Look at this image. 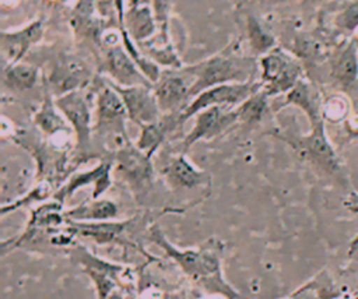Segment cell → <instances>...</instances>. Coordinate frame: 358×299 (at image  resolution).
I'll return each mask as SVG.
<instances>
[{
	"label": "cell",
	"mask_w": 358,
	"mask_h": 299,
	"mask_svg": "<svg viewBox=\"0 0 358 299\" xmlns=\"http://www.w3.org/2000/svg\"><path fill=\"white\" fill-rule=\"evenodd\" d=\"M43 35L41 21H34L17 31H4L1 34V54L6 64L20 63L32 45L38 43Z\"/></svg>",
	"instance_id": "obj_17"
},
{
	"label": "cell",
	"mask_w": 358,
	"mask_h": 299,
	"mask_svg": "<svg viewBox=\"0 0 358 299\" xmlns=\"http://www.w3.org/2000/svg\"><path fill=\"white\" fill-rule=\"evenodd\" d=\"M138 49L143 54H145L150 60H152L158 66H164L169 70H178L182 68V61L173 49L169 38L162 36L158 34V36H152L151 39L137 43Z\"/></svg>",
	"instance_id": "obj_24"
},
{
	"label": "cell",
	"mask_w": 358,
	"mask_h": 299,
	"mask_svg": "<svg viewBox=\"0 0 358 299\" xmlns=\"http://www.w3.org/2000/svg\"><path fill=\"white\" fill-rule=\"evenodd\" d=\"M161 175L166 184L173 190H192L201 186H210V176L197 169L185 154H179L161 169Z\"/></svg>",
	"instance_id": "obj_16"
},
{
	"label": "cell",
	"mask_w": 358,
	"mask_h": 299,
	"mask_svg": "<svg viewBox=\"0 0 358 299\" xmlns=\"http://www.w3.org/2000/svg\"><path fill=\"white\" fill-rule=\"evenodd\" d=\"M112 162L119 176L130 186L134 194L144 196L154 180L151 156L137 148L136 144H126L112 155Z\"/></svg>",
	"instance_id": "obj_7"
},
{
	"label": "cell",
	"mask_w": 358,
	"mask_h": 299,
	"mask_svg": "<svg viewBox=\"0 0 358 299\" xmlns=\"http://www.w3.org/2000/svg\"><path fill=\"white\" fill-rule=\"evenodd\" d=\"M275 137L291 145L305 161H308L320 173L333 179L347 191L352 190L341 156L338 155L337 150L334 148L326 133L324 120L310 124V130L306 134L285 136L278 133L275 134Z\"/></svg>",
	"instance_id": "obj_2"
},
{
	"label": "cell",
	"mask_w": 358,
	"mask_h": 299,
	"mask_svg": "<svg viewBox=\"0 0 358 299\" xmlns=\"http://www.w3.org/2000/svg\"><path fill=\"white\" fill-rule=\"evenodd\" d=\"M239 120L236 108L211 106L196 115L193 129L182 141V154L200 140H210Z\"/></svg>",
	"instance_id": "obj_10"
},
{
	"label": "cell",
	"mask_w": 358,
	"mask_h": 299,
	"mask_svg": "<svg viewBox=\"0 0 358 299\" xmlns=\"http://www.w3.org/2000/svg\"><path fill=\"white\" fill-rule=\"evenodd\" d=\"M56 186L49 180H38L35 186L27 191L24 196L14 198L11 203H4L1 205V215H6L8 212H13L21 207H27L36 203H45L49 198H53V194L56 193Z\"/></svg>",
	"instance_id": "obj_26"
},
{
	"label": "cell",
	"mask_w": 358,
	"mask_h": 299,
	"mask_svg": "<svg viewBox=\"0 0 358 299\" xmlns=\"http://www.w3.org/2000/svg\"><path fill=\"white\" fill-rule=\"evenodd\" d=\"M344 207L351 212L354 214L355 217H358V191H355L354 189L350 190L347 193V197L344 200Z\"/></svg>",
	"instance_id": "obj_33"
},
{
	"label": "cell",
	"mask_w": 358,
	"mask_h": 299,
	"mask_svg": "<svg viewBox=\"0 0 358 299\" xmlns=\"http://www.w3.org/2000/svg\"><path fill=\"white\" fill-rule=\"evenodd\" d=\"M344 127L348 137H358V113L351 112V115L344 120Z\"/></svg>",
	"instance_id": "obj_32"
},
{
	"label": "cell",
	"mask_w": 358,
	"mask_h": 299,
	"mask_svg": "<svg viewBox=\"0 0 358 299\" xmlns=\"http://www.w3.org/2000/svg\"><path fill=\"white\" fill-rule=\"evenodd\" d=\"M136 43L151 39L157 31V21L148 6L130 7L123 17V25L120 27Z\"/></svg>",
	"instance_id": "obj_23"
},
{
	"label": "cell",
	"mask_w": 358,
	"mask_h": 299,
	"mask_svg": "<svg viewBox=\"0 0 358 299\" xmlns=\"http://www.w3.org/2000/svg\"><path fill=\"white\" fill-rule=\"evenodd\" d=\"M112 159H103L88 170L76 172L70 175V177L66 179V182L56 190L53 198L64 204L66 200L71 197L77 190L90 184L92 186L91 198H99L112 184Z\"/></svg>",
	"instance_id": "obj_13"
},
{
	"label": "cell",
	"mask_w": 358,
	"mask_h": 299,
	"mask_svg": "<svg viewBox=\"0 0 358 299\" xmlns=\"http://www.w3.org/2000/svg\"><path fill=\"white\" fill-rule=\"evenodd\" d=\"M337 299H358V288L355 289V291H352V292H348V291H345L340 298H337Z\"/></svg>",
	"instance_id": "obj_35"
},
{
	"label": "cell",
	"mask_w": 358,
	"mask_h": 299,
	"mask_svg": "<svg viewBox=\"0 0 358 299\" xmlns=\"http://www.w3.org/2000/svg\"><path fill=\"white\" fill-rule=\"evenodd\" d=\"M351 112H352L351 102H350L347 94H344V92L333 94L323 101L322 117H323L324 123L326 122L333 123V124L341 123L351 115Z\"/></svg>",
	"instance_id": "obj_27"
},
{
	"label": "cell",
	"mask_w": 358,
	"mask_h": 299,
	"mask_svg": "<svg viewBox=\"0 0 358 299\" xmlns=\"http://www.w3.org/2000/svg\"><path fill=\"white\" fill-rule=\"evenodd\" d=\"M147 240L157 245L190 281V284L206 295L222 299H236L238 291L229 285L222 271V256L225 245L210 238L197 247H176L172 245L158 224L147 228Z\"/></svg>",
	"instance_id": "obj_1"
},
{
	"label": "cell",
	"mask_w": 358,
	"mask_h": 299,
	"mask_svg": "<svg viewBox=\"0 0 358 299\" xmlns=\"http://www.w3.org/2000/svg\"><path fill=\"white\" fill-rule=\"evenodd\" d=\"M316 1H322V0H316Z\"/></svg>",
	"instance_id": "obj_38"
},
{
	"label": "cell",
	"mask_w": 358,
	"mask_h": 299,
	"mask_svg": "<svg viewBox=\"0 0 358 299\" xmlns=\"http://www.w3.org/2000/svg\"><path fill=\"white\" fill-rule=\"evenodd\" d=\"M336 28L340 34L352 36L358 29V0L350 1L336 17Z\"/></svg>",
	"instance_id": "obj_30"
},
{
	"label": "cell",
	"mask_w": 358,
	"mask_h": 299,
	"mask_svg": "<svg viewBox=\"0 0 358 299\" xmlns=\"http://www.w3.org/2000/svg\"><path fill=\"white\" fill-rule=\"evenodd\" d=\"M256 68L257 64L252 57L224 53L186 67L183 71L192 81L190 96L193 99L204 89L215 85L253 81L252 77Z\"/></svg>",
	"instance_id": "obj_3"
},
{
	"label": "cell",
	"mask_w": 358,
	"mask_h": 299,
	"mask_svg": "<svg viewBox=\"0 0 358 299\" xmlns=\"http://www.w3.org/2000/svg\"><path fill=\"white\" fill-rule=\"evenodd\" d=\"M260 82L262 91L270 98L285 95L299 80L303 78L301 61L281 48H274L260 57Z\"/></svg>",
	"instance_id": "obj_5"
},
{
	"label": "cell",
	"mask_w": 358,
	"mask_h": 299,
	"mask_svg": "<svg viewBox=\"0 0 358 299\" xmlns=\"http://www.w3.org/2000/svg\"><path fill=\"white\" fill-rule=\"evenodd\" d=\"M267 99H268V96L263 91H259L257 94H255L249 99H246L243 103L236 106L239 120L248 122V123L259 122L268 109Z\"/></svg>",
	"instance_id": "obj_29"
},
{
	"label": "cell",
	"mask_w": 358,
	"mask_h": 299,
	"mask_svg": "<svg viewBox=\"0 0 358 299\" xmlns=\"http://www.w3.org/2000/svg\"><path fill=\"white\" fill-rule=\"evenodd\" d=\"M69 221L76 222H101L113 221L119 215V207L108 198H91L76 207L64 210Z\"/></svg>",
	"instance_id": "obj_21"
},
{
	"label": "cell",
	"mask_w": 358,
	"mask_h": 299,
	"mask_svg": "<svg viewBox=\"0 0 358 299\" xmlns=\"http://www.w3.org/2000/svg\"><path fill=\"white\" fill-rule=\"evenodd\" d=\"M262 82L248 81V82H229L211 87L196 95L189 106L180 115V120L185 122L192 116H196L199 112L211 108V106H227L236 108L249 99L252 95L262 91Z\"/></svg>",
	"instance_id": "obj_6"
},
{
	"label": "cell",
	"mask_w": 358,
	"mask_h": 299,
	"mask_svg": "<svg viewBox=\"0 0 358 299\" xmlns=\"http://www.w3.org/2000/svg\"><path fill=\"white\" fill-rule=\"evenodd\" d=\"M39 78L38 67L28 63H14L6 64L3 70L4 85L13 91L21 92L31 89Z\"/></svg>",
	"instance_id": "obj_25"
},
{
	"label": "cell",
	"mask_w": 358,
	"mask_h": 299,
	"mask_svg": "<svg viewBox=\"0 0 358 299\" xmlns=\"http://www.w3.org/2000/svg\"><path fill=\"white\" fill-rule=\"evenodd\" d=\"M182 123L183 122L180 120V113H171L161 115V117L152 123L141 124L140 136L136 141L137 148H140L152 158V155L162 145L166 137Z\"/></svg>",
	"instance_id": "obj_18"
},
{
	"label": "cell",
	"mask_w": 358,
	"mask_h": 299,
	"mask_svg": "<svg viewBox=\"0 0 358 299\" xmlns=\"http://www.w3.org/2000/svg\"><path fill=\"white\" fill-rule=\"evenodd\" d=\"M127 112L119 94L103 81L96 96V123L95 130L103 138L106 148L112 155L130 143L124 123Z\"/></svg>",
	"instance_id": "obj_4"
},
{
	"label": "cell",
	"mask_w": 358,
	"mask_h": 299,
	"mask_svg": "<svg viewBox=\"0 0 358 299\" xmlns=\"http://www.w3.org/2000/svg\"><path fill=\"white\" fill-rule=\"evenodd\" d=\"M131 7H138V6H148L150 0H129Z\"/></svg>",
	"instance_id": "obj_36"
},
{
	"label": "cell",
	"mask_w": 358,
	"mask_h": 299,
	"mask_svg": "<svg viewBox=\"0 0 358 299\" xmlns=\"http://www.w3.org/2000/svg\"><path fill=\"white\" fill-rule=\"evenodd\" d=\"M329 77L344 94L351 92L358 81V45L350 38L340 42L329 59Z\"/></svg>",
	"instance_id": "obj_12"
},
{
	"label": "cell",
	"mask_w": 358,
	"mask_h": 299,
	"mask_svg": "<svg viewBox=\"0 0 358 299\" xmlns=\"http://www.w3.org/2000/svg\"><path fill=\"white\" fill-rule=\"evenodd\" d=\"M96 299H126L124 292L122 289H115L113 292H110L108 296L105 298H96Z\"/></svg>",
	"instance_id": "obj_34"
},
{
	"label": "cell",
	"mask_w": 358,
	"mask_h": 299,
	"mask_svg": "<svg viewBox=\"0 0 358 299\" xmlns=\"http://www.w3.org/2000/svg\"><path fill=\"white\" fill-rule=\"evenodd\" d=\"M345 291L340 289L330 271L323 268L282 299H337Z\"/></svg>",
	"instance_id": "obj_20"
},
{
	"label": "cell",
	"mask_w": 358,
	"mask_h": 299,
	"mask_svg": "<svg viewBox=\"0 0 358 299\" xmlns=\"http://www.w3.org/2000/svg\"><path fill=\"white\" fill-rule=\"evenodd\" d=\"M322 95L313 82L302 78L296 82V85L285 94L282 106L294 105L298 106L308 117L309 124L317 123L323 120L322 117V106H323Z\"/></svg>",
	"instance_id": "obj_19"
},
{
	"label": "cell",
	"mask_w": 358,
	"mask_h": 299,
	"mask_svg": "<svg viewBox=\"0 0 358 299\" xmlns=\"http://www.w3.org/2000/svg\"><path fill=\"white\" fill-rule=\"evenodd\" d=\"M55 103L76 134L78 155L87 154L91 145V110L80 89L55 98Z\"/></svg>",
	"instance_id": "obj_9"
},
{
	"label": "cell",
	"mask_w": 358,
	"mask_h": 299,
	"mask_svg": "<svg viewBox=\"0 0 358 299\" xmlns=\"http://www.w3.org/2000/svg\"><path fill=\"white\" fill-rule=\"evenodd\" d=\"M248 39L250 49L256 56H264L266 53L277 48L275 39L267 31H264L263 27L253 17L248 18Z\"/></svg>",
	"instance_id": "obj_28"
},
{
	"label": "cell",
	"mask_w": 358,
	"mask_h": 299,
	"mask_svg": "<svg viewBox=\"0 0 358 299\" xmlns=\"http://www.w3.org/2000/svg\"><path fill=\"white\" fill-rule=\"evenodd\" d=\"M154 8V17L159 27V32L162 36L169 38L168 35V17L171 8V0H151Z\"/></svg>",
	"instance_id": "obj_31"
},
{
	"label": "cell",
	"mask_w": 358,
	"mask_h": 299,
	"mask_svg": "<svg viewBox=\"0 0 358 299\" xmlns=\"http://www.w3.org/2000/svg\"><path fill=\"white\" fill-rule=\"evenodd\" d=\"M103 71L110 77L112 82L123 87L145 85L152 87L154 84L140 71L137 64L133 61L126 49L120 45L108 48L102 60Z\"/></svg>",
	"instance_id": "obj_14"
},
{
	"label": "cell",
	"mask_w": 358,
	"mask_h": 299,
	"mask_svg": "<svg viewBox=\"0 0 358 299\" xmlns=\"http://www.w3.org/2000/svg\"><path fill=\"white\" fill-rule=\"evenodd\" d=\"M352 39L357 42V45H358V29L354 32V35H352Z\"/></svg>",
	"instance_id": "obj_37"
},
{
	"label": "cell",
	"mask_w": 358,
	"mask_h": 299,
	"mask_svg": "<svg viewBox=\"0 0 358 299\" xmlns=\"http://www.w3.org/2000/svg\"><path fill=\"white\" fill-rule=\"evenodd\" d=\"M34 124L48 138H55L62 134H69L71 129L66 117L57 109L50 92L45 95L41 106L35 112Z\"/></svg>",
	"instance_id": "obj_22"
},
{
	"label": "cell",
	"mask_w": 358,
	"mask_h": 299,
	"mask_svg": "<svg viewBox=\"0 0 358 299\" xmlns=\"http://www.w3.org/2000/svg\"><path fill=\"white\" fill-rule=\"evenodd\" d=\"M91 78V71L84 64V61L76 57L60 59L53 70L50 71L48 80V92L60 96L70 91L80 89Z\"/></svg>",
	"instance_id": "obj_15"
},
{
	"label": "cell",
	"mask_w": 358,
	"mask_h": 299,
	"mask_svg": "<svg viewBox=\"0 0 358 299\" xmlns=\"http://www.w3.org/2000/svg\"><path fill=\"white\" fill-rule=\"evenodd\" d=\"M108 84L119 94L126 108L127 116L137 126L152 123L161 117V110L157 103L152 87L145 85H133L123 87L106 80Z\"/></svg>",
	"instance_id": "obj_11"
},
{
	"label": "cell",
	"mask_w": 358,
	"mask_h": 299,
	"mask_svg": "<svg viewBox=\"0 0 358 299\" xmlns=\"http://www.w3.org/2000/svg\"><path fill=\"white\" fill-rule=\"evenodd\" d=\"M192 81L183 68L164 70L158 81L152 85L157 103L162 115L183 113L189 106Z\"/></svg>",
	"instance_id": "obj_8"
}]
</instances>
